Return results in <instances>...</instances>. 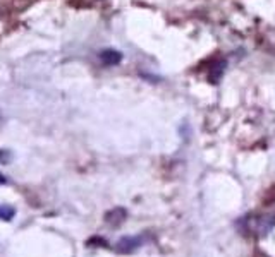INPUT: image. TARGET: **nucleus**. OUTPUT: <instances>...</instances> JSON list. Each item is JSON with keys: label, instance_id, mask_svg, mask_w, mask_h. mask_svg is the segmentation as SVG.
Wrapping results in <instances>:
<instances>
[{"label": "nucleus", "instance_id": "3", "mask_svg": "<svg viewBox=\"0 0 275 257\" xmlns=\"http://www.w3.org/2000/svg\"><path fill=\"white\" fill-rule=\"evenodd\" d=\"M100 60H102L103 65H109V67L117 65V64H120V60H123V53L109 48V50H103L100 53Z\"/></svg>", "mask_w": 275, "mask_h": 257}, {"label": "nucleus", "instance_id": "2", "mask_svg": "<svg viewBox=\"0 0 275 257\" xmlns=\"http://www.w3.org/2000/svg\"><path fill=\"white\" fill-rule=\"evenodd\" d=\"M126 216H128V213H126L124 207H114V209L105 214V222L112 225V227H119L126 219Z\"/></svg>", "mask_w": 275, "mask_h": 257}, {"label": "nucleus", "instance_id": "5", "mask_svg": "<svg viewBox=\"0 0 275 257\" xmlns=\"http://www.w3.org/2000/svg\"><path fill=\"white\" fill-rule=\"evenodd\" d=\"M14 216H16V207H12L9 204L0 206V219H4V222H11Z\"/></svg>", "mask_w": 275, "mask_h": 257}, {"label": "nucleus", "instance_id": "6", "mask_svg": "<svg viewBox=\"0 0 275 257\" xmlns=\"http://www.w3.org/2000/svg\"><path fill=\"white\" fill-rule=\"evenodd\" d=\"M9 160H11V153H9L7 150H2L0 151V163L2 165H7Z\"/></svg>", "mask_w": 275, "mask_h": 257}, {"label": "nucleus", "instance_id": "1", "mask_svg": "<svg viewBox=\"0 0 275 257\" xmlns=\"http://www.w3.org/2000/svg\"><path fill=\"white\" fill-rule=\"evenodd\" d=\"M143 243H145V238L143 237H124L117 242L115 250L119 252V254H133V252L138 250Z\"/></svg>", "mask_w": 275, "mask_h": 257}, {"label": "nucleus", "instance_id": "7", "mask_svg": "<svg viewBox=\"0 0 275 257\" xmlns=\"http://www.w3.org/2000/svg\"><path fill=\"white\" fill-rule=\"evenodd\" d=\"M7 180H6V177H4V175H0V186H4V183H6Z\"/></svg>", "mask_w": 275, "mask_h": 257}, {"label": "nucleus", "instance_id": "4", "mask_svg": "<svg viewBox=\"0 0 275 257\" xmlns=\"http://www.w3.org/2000/svg\"><path fill=\"white\" fill-rule=\"evenodd\" d=\"M224 69H225V62L224 60H215L213 64H211V69H210V81L213 84H217L220 78H222V74H224Z\"/></svg>", "mask_w": 275, "mask_h": 257}]
</instances>
